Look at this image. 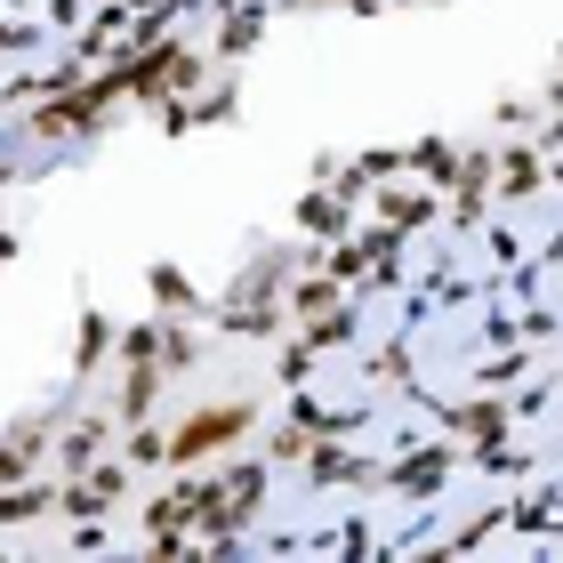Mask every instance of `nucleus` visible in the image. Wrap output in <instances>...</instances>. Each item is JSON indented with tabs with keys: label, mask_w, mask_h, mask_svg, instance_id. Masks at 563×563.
<instances>
[{
	"label": "nucleus",
	"mask_w": 563,
	"mask_h": 563,
	"mask_svg": "<svg viewBox=\"0 0 563 563\" xmlns=\"http://www.w3.org/2000/svg\"><path fill=\"white\" fill-rule=\"evenodd\" d=\"M250 427V411L242 402H225V411H201L186 434H177V459H201V451H218V443H234V434Z\"/></svg>",
	"instance_id": "f257e3e1"
}]
</instances>
